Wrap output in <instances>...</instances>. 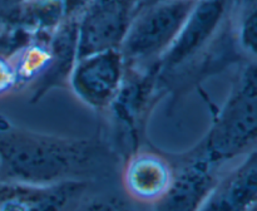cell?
Here are the masks:
<instances>
[{
	"instance_id": "cell-1",
	"label": "cell",
	"mask_w": 257,
	"mask_h": 211,
	"mask_svg": "<svg viewBox=\"0 0 257 211\" xmlns=\"http://www.w3.org/2000/svg\"><path fill=\"white\" fill-rule=\"evenodd\" d=\"M109 152L93 138L30 131L0 115V180L34 186L95 177L107 167Z\"/></svg>"
},
{
	"instance_id": "cell-2",
	"label": "cell",
	"mask_w": 257,
	"mask_h": 211,
	"mask_svg": "<svg viewBox=\"0 0 257 211\" xmlns=\"http://www.w3.org/2000/svg\"><path fill=\"white\" fill-rule=\"evenodd\" d=\"M256 82L255 62L243 63L233 80L227 99L215 112L202 140L193 146L217 167L256 151Z\"/></svg>"
},
{
	"instance_id": "cell-3",
	"label": "cell",
	"mask_w": 257,
	"mask_h": 211,
	"mask_svg": "<svg viewBox=\"0 0 257 211\" xmlns=\"http://www.w3.org/2000/svg\"><path fill=\"white\" fill-rule=\"evenodd\" d=\"M198 0H161L137 10L119 45L125 67L157 64L173 44Z\"/></svg>"
},
{
	"instance_id": "cell-4",
	"label": "cell",
	"mask_w": 257,
	"mask_h": 211,
	"mask_svg": "<svg viewBox=\"0 0 257 211\" xmlns=\"http://www.w3.org/2000/svg\"><path fill=\"white\" fill-rule=\"evenodd\" d=\"M125 68L122 87L107 110L115 143L124 158L141 147L151 112L166 94L157 64L146 68Z\"/></svg>"
},
{
	"instance_id": "cell-5",
	"label": "cell",
	"mask_w": 257,
	"mask_h": 211,
	"mask_svg": "<svg viewBox=\"0 0 257 211\" xmlns=\"http://www.w3.org/2000/svg\"><path fill=\"white\" fill-rule=\"evenodd\" d=\"M125 69L118 48L100 50L78 58L68 78V85L83 104L105 112L122 87Z\"/></svg>"
},
{
	"instance_id": "cell-6",
	"label": "cell",
	"mask_w": 257,
	"mask_h": 211,
	"mask_svg": "<svg viewBox=\"0 0 257 211\" xmlns=\"http://www.w3.org/2000/svg\"><path fill=\"white\" fill-rule=\"evenodd\" d=\"M232 0H198L173 44L158 60L161 79L200 55L220 30L230 13Z\"/></svg>"
},
{
	"instance_id": "cell-7",
	"label": "cell",
	"mask_w": 257,
	"mask_h": 211,
	"mask_svg": "<svg viewBox=\"0 0 257 211\" xmlns=\"http://www.w3.org/2000/svg\"><path fill=\"white\" fill-rule=\"evenodd\" d=\"M172 161V183L153 211H198L217 182L218 168L195 148L168 155Z\"/></svg>"
},
{
	"instance_id": "cell-8",
	"label": "cell",
	"mask_w": 257,
	"mask_h": 211,
	"mask_svg": "<svg viewBox=\"0 0 257 211\" xmlns=\"http://www.w3.org/2000/svg\"><path fill=\"white\" fill-rule=\"evenodd\" d=\"M173 175L172 161L167 153L140 147L125 157L122 185L131 200L155 205L170 188Z\"/></svg>"
},
{
	"instance_id": "cell-9",
	"label": "cell",
	"mask_w": 257,
	"mask_h": 211,
	"mask_svg": "<svg viewBox=\"0 0 257 211\" xmlns=\"http://www.w3.org/2000/svg\"><path fill=\"white\" fill-rule=\"evenodd\" d=\"M85 190L84 181L34 186L0 180V211H73Z\"/></svg>"
},
{
	"instance_id": "cell-10",
	"label": "cell",
	"mask_w": 257,
	"mask_h": 211,
	"mask_svg": "<svg viewBox=\"0 0 257 211\" xmlns=\"http://www.w3.org/2000/svg\"><path fill=\"white\" fill-rule=\"evenodd\" d=\"M257 200L256 151L218 177L198 211H251Z\"/></svg>"
},
{
	"instance_id": "cell-11",
	"label": "cell",
	"mask_w": 257,
	"mask_h": 211,
	"mask_svg": "<svg viewBox=\"0 0 257 211\" xmlns=\"http://www.w3.org/2000/svg\"><path fill=\"white\" fill-rule=\"evenodd\" d=\"M52 63L47 72L29 88L30 100L37 103L53 88L68 85V78L78 59V17L65 19L49 38Z\"/></svg>"
},
{
	"instance_id": "cell-12",
	"label": "cell",
	"mask_w": 257,
	"mask_h": 211,
	"mask_svg": "<svg viewBox=\"0 0 257 211\" xmlns=\"http://www.w3.org/2000/svg\"><path fill=\"white\" fill-rule=\"evenodd\" d=\"M50 35L30 38L22 47L9 54L17 77V89L30 88L49 68L52 63Z\"/></svg>"
},
{
	"instance_id": "cell-13",
	"label": "cell",
	"mask_w": 257,
	"mask_h": 211,
	"mask_svg": "<svg viewBox=\"0 0 257 211\" xmlns=\"http://www.w3.org/2000/svg\"><path fill=\"white\" fill-rule=\"evenodd\" d=\"M74 211H133L130 203L119 196L100 195L78 203Z\"/></svg>"
},
{
	"instance_id": "cell-14",
	"label": "cell",
	"mask_w": 257,
	"mask_h": 211,
	"mask_svg": "<svg viewBox=\"0 0 257 211\" xmlns=\"http://www.w3.org/2000/svg\"><path fill=\"white\" fill-rule=\"evenodd\" d=\"M142 0H89L87 5L133 18Z\"/></svg>"
},
{
	"instance_id": "cell-15",
	"label": "cell",
	"mask_w": 257,
	"mask_h": 211,
	"mask_svg": "<svg viewBox=\"0 0 257 211\" xmlns=\"http://www.w3.org/2000/svg\"><path fill=\"white\" fill-rule=\"evenodd\" d=\"M17 90V77L12 58L8 53L0 52V97Z\"/></svg>"
},
{
	"instance_id": "cell-16",
	"label": "cell",
	"mask_w": 257,
	"mask_h": 211,
	"mask_svg": "<svg viewBox=\"0 0 257 211\" xmlns=\"http://www.w3.org/2000/svg\"><path fill=\"white\" fill-rule=\"evenodd\" d=\"M28 40H29V37L15 27L2 30L0 32V52H8V54H12Z\"/></svg>"
},
{
	"instance_id": "cell-17",
	"label": "cell",
	"mask_w": 257,
	"mask_h": 211,
	"mask_svg": "<svg viewBox=\"0 0 257 211\" xmlns=\"http://www.w3.org/2000/svg\"><path fill=\"white\" fill-rule=\"evenodd\" d=\"M64 2L65 7V13H67V17H78L80 14L83 9H84L85 5L88 4L89 0H63Z\"/></svg>"
},
{
	"instance_id": "cell-18",
	"label": "cell",
	"mask_w": 257,
	"mask_h": 211,
	"mask_svg": "<svg viewBox=\"0 0 257 211\" xmlns=\"http://www.w3.org/2000/svg\"><path fill=\"white\" fill-rule=\"evenodd\" d=\"M22 2H23V0H4L5 4H7L8 7H9L12 10L17 9V7H18V5H19Z\"/></svg>"
},
{
	"instance_id": "cell-19",
	"label": "cell",
	"mask_w": 257,
	"mask_h": 211,
	"mask_svg": "<svg viewBox=\"0 0 257 211\" xmlns=\"http://www.w3.org/2000/svg\"><path fill=\"white\" fill-rule=\"evenodd\" d=\"M158 2H161V0H142V2L140 3V5H138L137 10L142 9V8H145V7H148V5L155 4V3H158ZM137 10H136V12H137ZM135 14H136V13H135Z\"/></svg>"
},
{
	"instance_id": "cell-20",
	"label": "cell",
	"mask_w": 257,
	"mask_h": 211,
	"mask_svg": "<svg viewBox=\"0 0 257 211\" xmlns=\"http://www.w3.org/2000/svg\"><path fill=\"white\" fill-rule=\"evenodd\" d=\"M251 211H256V207H255V208H252V210H251Z\"/></svg>"
}]
</instances>
